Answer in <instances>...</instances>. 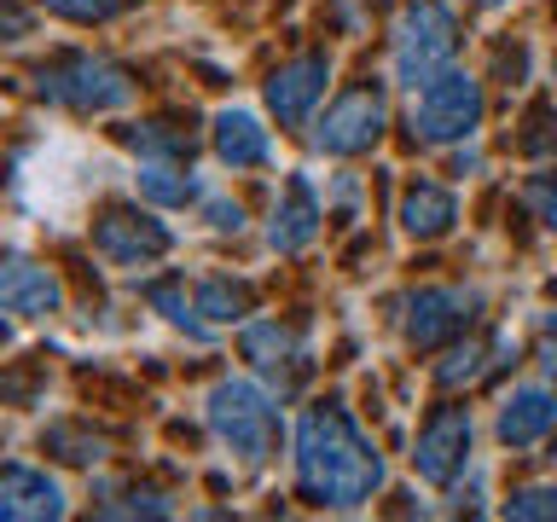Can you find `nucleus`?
Segmentation results:
<instances>
[{
    "label": "nucleus",
    "instance_id": "f257e3e1",
    "mask_svg": "<svg viewBox=\"0 0 557 522\" xmlns=\"http://www.w3.org/2000/svg\"><path fill=\"white\" fill-rule=\"evenodd\" d=\"M296 476L308 499L355 511L383 487V459L343 407H308L296 418Z\"/></svg>",
    "mask_w": 557,
    "mask_h": 522
},
{
    "label": "nucleus",
    "instance_id": "f03ea898",
    "mask_svg": "<svg viewBox=\"0 0 557 522\" xmlns=\"http://www.w3.org/2000/svg\"><path fill=\"white\" fill-rule=\"evenodd\" d=\"M209 430L221 435V447H233L244 464H261L273 452L278 407L268 389H256L250 377H226L209 389Z\"/></svg>",
    "mask_w": 557,
    "mask_h": 522
},
{
    "label": "nucleus",
    "instance_id": "7ed1b4c3",
    "mask_svg": "<svg viewBox=\"0 0 557 522\" xmlns=\"http://www.w3.org/2000/svg\"><path fill=\"white\" fill-rule=\"evenodd\" d=\"M453 47H459V24L442 0H407V12L395 24V82L412 87V94L430 87L447 70Z\"/></svg>",
    "mask_w": 557,
    "mask_h": 522
},
{
    "label": "nucleus",
    "instance_id": "20e7f679",
    "mask_svg": "<svg viewBox=\"0 0 557 522\" xmlns=\"http://www.w3.org/2000/svg\"><path fill=\"white\" fill-rule=\"evenodd\" d=\"M482 122V87L465 70H442L430 87H418L412 99V134L430 139V146H447V139H470Z\"/></svg>",
    "mask_w": 557,
    "mask_h": 522
},
{
    "label": "nucleus",
    "instance_id": "39448f33",
    "mask_svg": "<svg viewBox=\"0 0 557 522\" xmlns=\"http://www.w3.org/2000/svg\"><path fill=\"white\" fill-rule=\"evenodd\" d=\"M41 99L52 104H70V111H87V116H99V111H122V104L134 99V82L122 76L116 64H104V59H76V64H59V70H41Z\"/></svg>",
    "mask_w": 557,
    "mask_h": 522
},
{
    "label": "nucleus",
    "instance_id": "423d86ee",
    "mask_svg": "<svg viewBox=\"0 0 557 522\" xmlns=\"http://www.w3.org/2000/svg\"><path fill=\"white\" fill-rule=\"evenodd\" d=\"M383 116H389V111H383V94H377V87H355V94H343V99L320 116L313 146L331 151V157H360V151L377 146Z\"/></svg>",
    "mask_w": 557,
    "mask_h": 522
},
{
    "label": "nucleus",
    "instance_id": "0eeeda50",
    "mask_svg": "<svg viewBox=\"0 0 557 522\" xmlns=\"http://www.w3.org/2000/svg\"><path fill=\"white\" fill-rule=\"evenodd\" d=\"M476 308H482V290H418L407 296V343L435 348V343L459 337L476 320Z\"/></svg>",
    "mask_w": 557,
    "mask_h": 522
},
{
    "label": "nucleus",
    "instance_id": "6e6552de",
    "mask_svg": "<svg viewBox=\"0 0 557 522\" xmlns=\"http://www.w3.org/2000/svg\"><path fill=\"white\" fill-rule=\"evenodd\" d=\"M94 244L104 261H116V268H146L169 250V226L151 221V215H134V209H111L99 226H94Z\"/></svg>",
    "mask_w": 557,
    "mask_h": 522
},
{
    "label": "nucleus",
    "instance_id": "1a4fd4ad",
    "mask_svg": "<svg viewBox=\"0 0 557 522\" xmlns=\"http://www.w3.org/2000/svg\"><path fill=\"white\" fill-rule=\"evenodd\" d=\"M325 82H331V59H290V64H278L268 76L273 116L285 122V128H302V122L313 116V104H320V94H325Z\"/></svg>",
    "mask_w": 557,
    "mask_h": 522
},
{
    "label": "nucleus",
    "instance_id": "9d476101",
    "mask_svg": "<svg viewBox=\"0 0 557 522\" xmlns=\"http://www.w3.org/2000/svg\"><path fill=\"white\" fill-rule=\"evenodd\" d=\"M465 452H470V412L447 407V412H435L424 424L412 464H418V476H424V482H453V476H459V464H465Z\"/></svg>",
    "mask_w": 557,
    "mask_h": 522
},
{
    "label": "nucleus",
    "instance_id": "9b49d317",
    "mask_svg": "<svg viewBox=\"0 0 557 522\" xmlns=\"http://www.w3.org/2000/svg\"><path fill=\"white\" fill-rule=\"evenodd\" d=\"M313 233H320V203H313V181L308 174H296L290 191L278 198L273 209V221H268V244L278 256H296V250H308Z\"/></svg>",
    "mask_w": 557,
    "mask_h": 522
},
{
    "label": "nucleus",
    "instance_id": "f8f14e48",
    "mask_svg": "<svg viewBox=\"0 0 557 522\" xmlns=\"http://www.w3.org/2000/svg\"><path fill=\"white\" fill-rule=\"evenodd\" d=\"M0 302H7V313H17V320H47V313H59L64 290H59V278L47 268H35V261H7V273H0Z\"/></svg>",
    "mask_w": 557,
    "mask_h": 522
},
{
    "label": "nucleus",
    "instance_id": "ddd939ff",
    "mask_svg": "<svg viewBox=\"0 0 557 522\" xmlns=\"http://www.w3.org/2000/svg\"><path fill=\"white\" fill-rule=\"evenodd\" d=\"M0 517L24 522V517H64V487L41 476V470H24L12 464L7 476H0Z\"/></svg>",
    "mask_w": 557,
    "mask_h": 522
},
{
    "label": "nucleus",
    "instance_id": "4468645a",
    "mask_svg": "<svg viewBox=\"0 0 557 522\" xmlns=\"http://www.w3.org/2000/svg\"><path fill=\"white\" fill-rule=\"evenodd\" d=\"M557 424V395L552 389H511L499 407V442L505 447H534Z\"/></svg>",
    "mask_w": 557,
    "mask_h": 522
},
{
    "label": "nucleus",
    "instance_id": "2eb2a0df",
    "mask_svg": "<svg viewBox=\"0 0 557 522\" xmlns=\"http://www.w3.org/2000/svg\"><path fill=\"white\" fill-rule=\"evenodd\" d=\"M215 157L226 169H256L268 163L273 146H268V128L250 116V111H221L215 116Z\"/></svg>",
    "mask_w": 557,
    "mask_h": 522
},
{
    "label": "nucleus",
    "instance_id": "dca6fc26",
    "mask_svg": "<svg viewBox=\"0 0 557 522\" xmlns=\"http://www.w3.org/2000/svg\"><path fill=\"white\" fill-rule=\"evenodd\" d=\"M244 360H256V372L278 377V389L302 372V348H296V337L285 325H273V320H261V325L244 331Z\"/></svg>",
    "mask_w": 557,
    "mask_h": 522
},
{
    "label": "nucleus",
    "instance_id": "f3484780",
    "mask_svg": "<svg viewBox=\"0 0 557 522\" xmlns=\"http://www.w3.org/2000/svg\"><path fill=\"white\" fill-rule=\"evenodd\" d=\"M453 221H459V203H453V191H442V186H412L407 198H400V226H407L412 238H442Z\"/></svg>",
    "mask_w": 557,
    "mask_h": 522
},
{
    "label": "nucleus",
    "instance_id": "a211bd4d",
    "mask_svg": "<svg viewBox=\"0 0 557 522\" xmlns=\"http://www.w3.org/2000/svg\"><path fill=\"white\" fill-rule=\"evenodd\" d=\"M191 302H198V313H203V320H215V325L221 320H244V313H250V285H233V278H203Z\"/></svg>",
    "mask_w": 557,
    "mask_h": 522
},
{
    "label": "nucleus",
    "instance_id": "6ab92c4d",
    "mask_svg": "<svg viewBox=\"0 0 557 522\" xmlns=\"http://www.w3.org/2000/svg\"><path fill=\"white\" fill-rule=\"evenodd\" d=\"M134 181H139V191H146V198H157V203H191V198H198V181H191V174H181L174 163H146Z\"/></svg>",
    "mask_w": 557,
    "mask_h": 522
},
{
    "label": "nucleus",
    "instance_id": "aec40b11",
    "mask_svg": "<svg viewBox=\"0 0 557 522\" xmlns=\"http://www.w3.org/2000/svg\"><path fill=\"white\" fill-rule=\"evenodd\" d=\"M151 308L163 313L169 325H186L198 343L209 337V331H203V320H198V302H186V290H181V285H151Z\"/></svg>",
    "mask_w": 557,
    "mask_h": 522
},
{
    "label": "nucleus",
    "instance_id": "412c9836",
    "mask_svg": "<svg viewBox=\"0 0 557 522\" xmlns=\"http://www.w3.org/2000/svg\"><path fill=\"white\" fill-rule=\"evenodd\" d=\"M482 365H487V355H482L476 343H465V348H453V355L435 365V383H442V389H459V383L482 377Z\"/></svg>",
    "mask_w": 557,
    "mask_h": 522
},
{
    "label": "nucleus",
    "instance_id": "4be33fe9",
    "mask_svg": "<svg viewBox=\"0 0 557 522\" xmlns=\"http://www.w3.org/2000/svg\"><path fill=\"white\" fill-rule=\"evenodd\" d=\"M41 7L59 12V17H76V24H104V17L128 12L134 0H41Z\"/></svg>",
    "mask_w": 557,
    "mask_h": 522
},
{
    "label": "nucleus",
    "instance_id": "5701e85b",
    "mask_svg": "<svg viewBox=\"0 0 557 522\" xmlns=\"http://www.w3.org/2000/svg\"><path fill=\"white\" fill-rule=\"evenodd\" d=\"M128 139H134V151H139V157H186V139H181V134H163L157 122L134 128Z\"/></svg>",
    "mask_w": 557,
    "mask_h": 522
},
{
    "label": "nucleus",
    "instance_id": "b1692460",
    "mask_svg": "<svg viewBox=\"0 0 557 522\" xmlns=\"http://www.w3.org/2000/svg\"><path fill=\"white\" fill-rule=\"evenodd\" d=\"M505 517H557V487H522L505 499Z\"/></svg>",
    "mask_w": 557,
    "mask_h": 522
},
{
    "label": "nucleus",
    "instance_id": "393cba45",
    "mask_svg": "<svg viewBox=\"0 0 557 522\" xmlns=\"http://www.w3.org/2000/svg\"><path fill=\"white\" fill-rule=\"evenodd\" d=\"M529 203H534V215L546 221V233L557 238V174H534V181H529Z\"/></svg>",
    "mask_w": 557,
    "mask_h": 522
},
{
    "label": "nucleus",
    "instance_id": "a878e982",
    "mask_svg": "<svg viewBox=\"0 0 557 522\" xmlns=\"http://www.w3.org/2000/svg\"><path fill=\"white\" fill-rule=\"evenodd\" d=\"M47 442H52V447H70V452H64L70 464H94V459H104L99 442H82V435H70V430H52Z\"/></svg>",
    "mask_w": 557,
    "mask_h": 522
},
{
    "label": "nucleus",
    "instance_id": "bb28decb",
    "mask_svg": "<svg viewBox=\"0 0 557 522\" xmlns=\"http://www.w3.org/2000/svg\"><path fill=\"white\" fill-rule=\"evenodd\" d=\"M116 517H134V511H146V517H169V499L163 494H134L128 505H111Z\"/></svg>",
    "mask_w": 557,
    "mask_h": 522
},
{
    "label": "nucleus",
    "instance_id": "cd10ccee",
    "mask_svg": "<svg viewBox=\"0 0 557 522\" xmlns=\"http://www.w3.org/2000/svg\"><path fill=\"white\" fill-rule=\"evenodd\" d=\"M203 215H209V226H215V233H238V226H244V209H238V203H209Z\"/></svg>",
    "mask_w": 557,
    "mask_h": 522
},
{
    "label": "nucleus",
    "instance_id": "c85d7f7f",
    "mask_svg": "<svg viewBox=\"0 0 557 522\" xmlns=\"http://www.w3.org/2000/svg\"><path fill=\"white\" fill-rule=\"evenodd\" d=\"M540 372H546V377L557 383V337H552L546 348H540Z\"/></svg>",
    "mask_w": 557,
    "mask_h": 522
},
{
    "label": "nucleus",
    "instance_id": "c756f323",
    "mask_svg": "<svg viewBox=\"0 0 557 522\" xmlns=\"http://www.w3.org/2000/svg\"><path fill=\"white\" fill-rule=\"evenodd\" d=\"M546 331H552V337H557V308H552V313H546Z\"/></svg>",
    "mask_w": 557,
    "mask_h": 522
},
{
    "label": "nucleus",
    "instance_id": "7c9ffc66",
    "mask_svg": "<svg viewBox=\"0 0 557 522\" xmlns=\"http://www.w3.org/2000/svg\"><path fill=\"white\" fill-rule=\"evenodd\" d=\"M482 7H505V0H482Z\"/></svg>",
    "mask_w": 557,
    "mask_h": 522
},
{
    "label": "nucleus",
    "instance_id": "2f4dec72",
    "mask_svg": "<svg viewBox=\"0 0 557 522\" xmlns=\"http://www.w3.org/2000/svg\"><path fill=\"white\" fill-rule=\"evenodd\" d=\"M552 459H557V442H552Z\"/></svg>",
    "mask_w": 557,
    "mask_h": 522
}]
</instances>
